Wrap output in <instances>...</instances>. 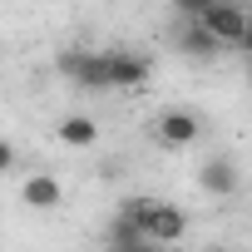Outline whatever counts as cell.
I'll return each mask as SVG.
<instances>
[{"instance_id": "obj_6", "label": "cell", "mask_w": 252, "mask_h": 252, "mask_svg": "<svg viewBox=\"0 0 252 252\" xmlns=\"http://www.w3.org/2000/svg\"><path fill=\"white\" fill-rule=\"evenodd\" d=\"M198 188H203V193H213V198L237 193V163H232L227 154H213V158L198 168Z\"/></svg>"}, {"instance_id": "obj_12", "label": "cell", "mask_w": 252, "mask_h": 252, "mask_svg": "<svg viewBox=\"0 0 252 252\" xmlns=\"http://www.w3.org/2000/svg\"><path fill=\"white\" fill-rule=\"evenodd\" d=\"M237 50H242V55L252 60V20H247V30H242V45H237Z\"/></svg>"}, {"instance_id": "obj_5", "label": "cell", "mask_w": 252, "mask_h": 252, "mask_svg": "<svg viewBox=\"0 0 252 252\" xmlns=\"http://www.w3.org/2000/svg\"><path fill=\"white\" fill-rule=\"evenodd\" d=\"M60 74H64V79H74L79 89H109L104 55H84V50H74V55H64V60H60Z\"/></svg>"}, {"instance_id": "obj_8", "label": "cell", "mask_w": 252, "mask_h": 252, "mask_svg": "<svg viewBox=\"0 0 252 252\" xmlns=\"http://www.w3.org/2000/svg\"><path fill=\"white\" fill-rule=\"evenodd\" d=\"M178 50H183V55H193V60H218V55H222V45H218V40H213L198 20H188V25H183Z\"/></svg>"}, {"instance_id": "obj_15", "label": "cell", "mask_w": 252, "mask_h": 252, "mask_svg": "<svg viewBox=\"0 0 252 252\" xmlns=\"http://www.w3.org/2000/svg\"><path fill=\"white\" fill-rule=\"evenodd\" d=\"M208 252H222V247H208Z\"/></svg>"}, {"instance_id": "obj_9", "label": "cell", "mask_w": 252, "mask_h": 252, "mask_svg": "<svg viewBox=\"0 0 252 252\" xmlns=\"http://www.w3.org/2000/svg\"><path fill=\"white\" fill-rule=\"evenodd\" d=\"M60 139H64L69 149H89V144H99V124L84 119V114H69V119L60 124Z\"/></svg>"}, {"instance_id": "obj_2", "label": "cell", "mask_w": 252, "mask_h": 252, "mask_svg": "<svg viewBox=\"0 0 252 252\" xmlns=\"http://www.w3.org/2000/svg\"><path fill=\"white\" fill-rule=\"evenodd\" d=\"M247 20H252V15L237 5V0H218V5H213L208 15H198V25H203V30H208V35H213L222 50H237V45H242V30H247Z\"/></svg>"}, {"instance_id": "obj_4", "label": "cell", "mask_w": 252, "mask_h": 252, "mask_svg": "<svg viewBox=\"0 0 252 252\" xmlns=\"http://www.w3.org/2000/svg\"><path fill=\"white\" fill-rule=\"evenodd\" d=\"M104 69H109V89H139V84H149V60L134 55V50H109Z\"/></svg>"}, {"instance_id": "obj_13", "label": "cell", "mask_w": 252, "mask_h": 252, "mask_svg": "<svg viewBox=\"0 0 252 252\" xmlns=\"http://www.w3.org/2000/svg\"><path fill=\"white\" fill-rule=\"evenodd\" d=\"M114 252H158L154 242H139V247H114Z\"/></svg>"}, {"instance_id": "obj_7", "label": "cell", "mask_w": 252, "mask_h": 252, "mask_svg": "<svg viewBox=\"0 0 252 252\" xmlns=\"http://www.w3.org/2000/svg\"><path fill=\"white\" fill-rule=\"evenodd\" d=\"M20 198H25V208H40V213H50V208H60L64 188H60V178H55V173H30V178L20 183Z\"/></svg>"}, {"instance_id": "obj_11", "label": "cell", "mask_w": 252, "mask_h": 252, "mask_svg": "<svg viewBox=\"0 0 252 252\" xmlns=\"http://www.w3.org/2000/svg\"><path fill=\"white\" fill-rule=\"evenodd\" d=\"M10 168H15V144L0 139V173H10Z\"/></svg>"}, {"instance_id": "obj_3", "label": "cell", "mask_w": 252, "mask_h": 252, "mask_svg": "<svg viewBox=\"0 0 252 252\" xmlns=\"http://www.w3.org/2000/svg\"><path fill=\"white\" fill-rule=\"evenodd\" d=\"M154 134H158L163 149H193V144L203 139V124H198V114H188V109H163L158 124H154Z\"/></svg>"}, {"instance_id": "obj_10", "label": "cell", "mask_w": 252, "mask_h": 252, "mask_svg": "<svg viewBox=\"0 0 252 252\" xmlns=\"http://www.w3.org/2000/svg\"><path fill=\"white\" fill-rule=\"evenodd\" d=\"M218 5V0H173V10L183 15V20H198V15H208Z\"/></svg>"}, {"instance_id": "obj_14", "label": "cell", "mask_w": 252, "mask_h": 252, "mask_svg": "<svg viewBox=\"0 0 252 252\" xmlns=\"http://www.w3.org/2000/svg\"><path fill=\"white\" fill-rule=\"evenodd\" d=\"M247 89H252V60H247Z\"/></svg>"}, {"instance_id": "obj_1", "label": "cell", "mask_w": 252, "mask_h": 252, "mask_svg": "<svg viewBox=\"0 0 252 252\" xmlns=\"http://www.w3.org/2000/svg\"><path fill=\"white\" fill-rule=\"evenodd\" d=\"M124 213L139 222L144 242H154V247H168V242H178V237L188 232L183 208H173V203H163V198H129V203H124Z\"/></svg>"}]
</instances>
